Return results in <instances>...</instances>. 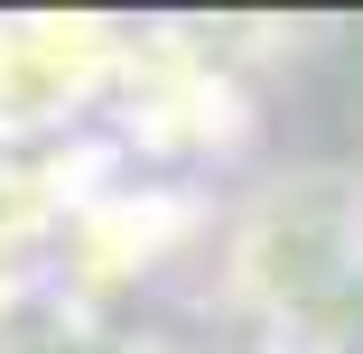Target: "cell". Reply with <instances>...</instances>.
I'll return each instance as SVG.
<instances>
[{
  "label": "cell",
  "instance_id": "cell-1",
  "mask_svg": "<svg viewBox=\"0 0 363 354\" xmlns=\"http://www.w3.org/2000/svg\"><path fill=\"white\" fill-rule=\"evenodd\" d=\"M121 75V47L94 19H10L0 28V150L19 131L84 121Z\"/></svg>",
  "mask_w": 363,
  "mask_h": 354
},
{
  "label": "cell",
  "instance_id": "cell-2",
  "mask_svg": "<svg viewBox=\"0 0 363 354\" xmlns=\"http://www.w3.org/2000/svg\"><path fill=\"white\" fill-rule=\"evenodd\" d=\"M19 299H28V261H10V252H0V336H10Z\"/></svg>",
  "mask_w": 363,
  "mask_h": 354
}]
</instances>
